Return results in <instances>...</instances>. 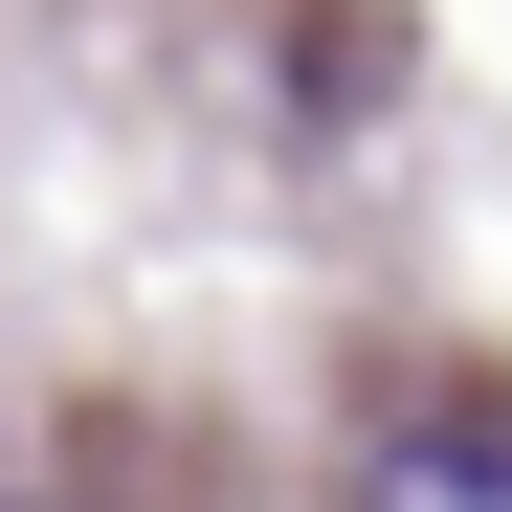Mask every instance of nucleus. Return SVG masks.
I'll use <instances>...</instances> for the list:
<instances>
[{
    "label": "nucleus",
    "instance_id": "obj_1",
    "mask_svg": "<svg viewBox=\"0 0 512 512\" xmlns=\"http://www.w3.org/2000/svg\"><path fill=\"white\" fill-rule=\"evenodd\" d=\"M357 512H512V423H401L357 468Z\"/></svg>",
    "mask_w": 512,
    "mask_h": 512
},
{
    "label": "nucleus",
    "instance_id": "obj_2",
    "mask_svg": "<svg viewBox=\"0 0 512 512\" xmlns=\"http://www.w3.org/2000/svg\"><path fill=\"white\" fill-rule=\"evenodd\" d=\"M0 512H23V490H0Z\"/></svg>",
    "mask_w": 512,
    "mask_h": 512
}]
</instances>
